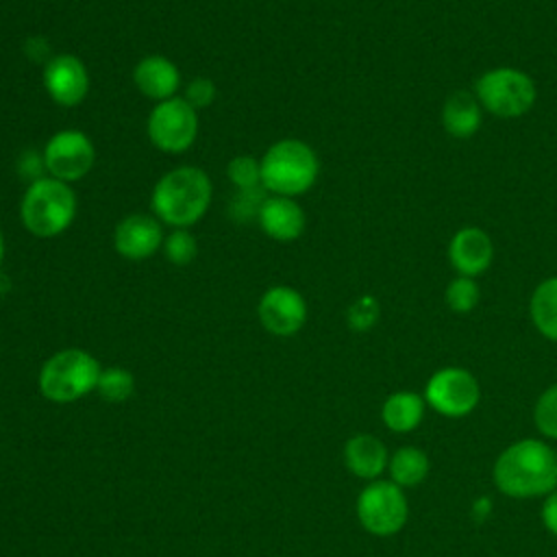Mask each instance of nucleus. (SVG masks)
I'll return each mask as SVG.
<instances>
[{
	"label": "nucleus",
	"instance_id": "obj_1",
	"mask_svg": "<svg viewBox=\"0 0 557 557\" xmlns=\"http://www.w3.org/2000/svg\"><path fill=\"white\" fill-rule=\"evenodd\" d=\"M492 479L509 498H544L557 490V453L544 440H518L500 450Z\"/></svg>",
	"mask_w": 557,
	"mask_h": 557
},
{
	"label": "nucleus",
	"instance_id": "obj_2",
	"mask_svg": "<svg viewBox=\"0 0 557 557\" xmlns=\"http://www.w3.org/2000/svg\"><path fill=\"white\" fill-rule=\"evenodd\" d=\"M211 178L196 165H178L165 172L152 189V215L172 228L196 224L211 205Z\"/></svg>",
	"mask_w": 557,
	"mask_h": 557
},
{
	"label": "nucleus",
	"instance_id": "obj_3",
	"mask_svg": "<svg viewBox=\"0 0 557 557\" xmlns=\"http://www.w3.org/2000/svg\"><path fill=\"white\" fill-rule=\"evenodd\" d=\"M76 209L78 200L70 183L41 176L26 187L20 202V220L30 235L50 239L70 228L76 218Z\"/></svg>",
	"mask_w": 557,
	"mask_h": 557
},
{
	"label": "nucleus",
	"instance_id": "obj_4",
	"mask_svg": "<svg viewBox=\"0 0 557 557\" xmlns=\"http://www.w3.org/2000/svg\"><path fill=\"white\" fill-rule=\"evenodd\" d=\"M261 163V187L274 196H300L309 191L320 174L315 150L302 139H281L272 144Z\"/></svg>",
	"mask_w": 557,
	"mask_h": 557
},
{
	"label": "nucleus",
	"instance_id": "obj_5",
	"mask_svg": "<svg viewBox=\"0 0 557 557\" xmlns=\"http://www.w3.org/2000/svg\"><path fill=\"white\" fill-rule=\"evenodd\" d=\"M472 91L483 111L498 120L522 117L535 107L537 100V85L533 76L511 65L485 70L476 78Z\"/></svg>",
	"mask_w": 557,
	"mask_h": 557
},
{
	"label": "nucleus",
	"instance_id": "obj_6",
	"mask_svg": "<svg viewBox=\"0 0 557 557\" xmlns=\"http://www.w3.org/2000/svg\"><path fill=\"white\" fill-rule=\"evenodd\" d=\"M98 359L83 348L54 352L39 370V392L52 403H74L96 389L100 379Z\"/></svg>",
	"mask_w": 557,
	"mask_h": 557
},
{
	"label": "nucleus",
	"instance_id": "obj_7",
	"mask_svg": "<svg viewBox=\"0 0 557 557\" xmlns=\"http://www.w3.org/2000/svg\"><path fill=\"white\" fill-rule=\"evenodd\" d=\"M359 524L379 537L396 535L409 518V503L403 487L389 479L370 481L357 496Z\"/></svg>",
	"mask_w": 557,
	"mask_h": 557
},
{
	"label": "nucleus",
	"instance_id": "obj_8",
	"mask_svg": "<svg viewBox=\"0 0 557 557\" xmlns=\"http://www.w3.org/2000/svg\"><path fill=\"white\" fill-rule=\"evenodd\" d=\"M424 403L444 418H463L472 413L481 400L476 376L459 366L435 370L424 385Z\"/></svg>",
	"mask_w": 557,
	"mask_h": 557
},
{
	"label": "nucleus",
	"instance_id": "obj_9",
	"mask_svg": "<svg viewBox=\"0 0 557 557\" xmlns=\"http://www.w3.org/2000/svg\"><path fill=\"white\" fill-rule=\"evenodd\" d=\"M146 131L157 150L168 154L185 152L198 137V111L183 96H174L154 104Z\"/></svg>",
	"mask_w": 557,
	"mask_h": 557
},
{
	"label": "nucleus",
	"instance_id": "obj_10",
	"mask_svg": "<svg viewBox=\"0 0 557 557\" xmlns=\"http://www.w3.org/2000/svg\"><path fill=\"white\" fill-rule=\"evenodd\" d=\"M96 163V148L91 139L78 128L54 133L44 148V165L52 178L74 183L89 174Z\"/></svg>",
	"mask_w": 557,
	"mask_h": 557
},
{
	"label": "nucleus",
	"instance_id": "obj_11",
	"mask_svg": "<svg viewBox=\"0 0 557 557\" xmlns=\"http://www.w3.org/2000/svg\"><path fill=\"white\" fill-rule=\"evenodd\" d=\"M257 313L268 333L289 337L296 335L307 322V300L289 285H274L261 294Z\"/></svg>",
	"mask_w": 557,
	"mask_h": 557
},
{
	"label": "nucleus",
	"instance_id": "obj_12",
	"mask_svg": "<svg viewBox=\"0 0 557 557\" xmlns=\"http://www.w3.org/2000/svg\"><path fill=\"white\" fill-rule=\"evenodd\" d=\"M163 224L148 213L124 215L113 231V248L128 261H144L163 246Z\"/></svg>",
	"mask_w": 557,
	"mask_h": 557
},
{
	"label": "nucleus",
	"instance_id": "obj_13",
	"mask_svg": "<svg viewBox=\"0 0 557 557\" xmlns=\"http://www.w3.org/2000/svg\"><path fill=\"white\" fill-rule=\"evenodd\" d=\"M446 257L457 274L479 278L494 261V242L481 226H461L450 237Z\"/></svg>",
	"mask_w": 557,
	"mask_h": 557
},
{
	"label": "nucleus",
	"instance_id": "obj_14",
	"mask_svg": "<svg viewBox=\"0 0 557 557\" xmlns=\"http://www.w3.org/2000/svg\"><path fill=\"white\" fill-rule=\"evenodd\" d=\"M44 87L61 107H76L89 91V74L85 63L74 54H57L44 65Z\"/></svg>",
	"mask_w": 557,
	"mask_h": 557
},
{
	"label": "nucleus",
	"instance_id": "obj_15",
	"mask_svg": "<svg viewBox=\"0 0 557 557\" xmlns=\"http://www.w3.org/2000/svg\"><path fill=\"white\" fill-rule=\"evenodd\" d=\"M261 231L276 242H294L307 226L305 209L289 196H268L257 211Z\"/></svg>",
	"mask_w": 557,
	"mask_h": 557
},
{
	"label": "nucleus",
	"instance_id": "obj_16",
	"mask_svg": "<svg viewBox=\"0 0 557 557\" xmlns=\"http://www.w3.org/2000/svg\"><path fill=\"white\" fill-rule=\"evenodd\" d=\"M133 83L146 98L163 102L178 94L181 72L168 57L148 54L137 61L133 70Z\"/></svg>",
	"mask_w": 557,
	"mask_h": 557
},
{
	"label": "nucleus",
	"instance_id": "obj_17",
	"mask_svg": "<svg viewBox=\"0 0 557 557\" xmlns=\"http://www.w3.org/2000/svg\"><path fill=\"white\" fill-rule=\"evenodd\" d=\"M387 446L372 433H357L344 444V463L359 479L376 481L387 470Z\"/></svg>",
	"mask_w": 557,
	"mask_h": 557
},
{
	"label": "nucleus",
	"instance_id": "obj_18",
	"mask_svg": "<svg viewBox=\"0 0 557 557\" xmlns=\"http://www.w3.org/2000/svg\"><path fill=\"white\" fill-rule=\"evenodd\" d=\"M483 107L474 91L457 89L446 96L442 104V126L455 139H470L483 124Z\"/></svg>",
	"mask_w": 557,
	"mask_h": 557
},
{
	"label": "nucleus",
	"instance_id": "obj_19",
	"mask_svg": "<svg viewBox=\"0 0 557 557\" xmlns=\"http://www.w3.org/2000/svg\"><path fill=\"white\" fill-rule=\"evenodd\" d=\"M424 396L411 389L389 394L381 407V420L392 433H411L424 420Z\"/></svg>",
	"mask_w": 557,
	"mask_h": 557
},
{
	"label": "nucleus",
	"instance_id": "obj_20",
	"mask_svg": "<svg viewBox=\"0 0 557 557\" xmlns=\"http://www.w3.org/2000/svg\"><path fill=\"white\" fill-rule=\"evenodd\" d=\"M529 318L544 339L557 344V276H548L533 287Z\"/></svg>",
	"mask_w": 557,
	"mask_h": 557
},
{
	"label": "nucleus",
	"instance_id": "obj_21",
	"mask_svg": "<svg viewBox=\"0 0 557 557\" xmlns=\"http://www.w3.org/2000/svg\"><path fill=\"white\" fill-rule=\"evenodd\" d=\"M431 470L429 455L418 446H400L389 455L387 472L389 481H394L398 487H418Z\"/></svg>",
	"mask_w": 557,
	"mask_h": 557
},
{
	"label": "nucleus",
	"instance_id": "obj_22",
	"mask_svg": "<svg viewBox=\"0 0 557 557\" xmlns=\"http://www.w3.org/2000/svg\"><path fill=\"white\" fill-rule=\"evenodd\" d=\"M444 302L453 313H470L481 302V287L472 276H453L444 289Z\"/></svg>",
	"mask_w": 557,
	"mask_h": 557
},
{
	"label": "nucleus",
	"instance_id": "obj_23",
	"mask_svg": "<svg viewBox=\"0 0 557 557\" xmlns=\"http://www.w3.org/2000/svg\"><path fill=\"white\" fill-rule=\"evenodd\" d=\"M96 392L107 403H124L135 392V376L126 368H120V366L104 368L100 372Z\"/></svg>",
	"mask_w": 557,
	"mask_h": 557
},
{
	"label": "nucleus",
	"instance_id": "obj_24",
	"mask_svg": "<svg viewBox=\"0 0 557 557\" xmlns=\"http://www.w3.org/2000/svg\"><path fill=\"white\" fill-rule=\"evenodd\" d=\"M533 424L546 440H557V383L548 385L533 405Z\"/></svg>",
	"mask_w": 557,
	"mask_h": 557
},
{
	"label": "nucleus",
	"instance_id": "obj_25",
	"mask_svg": "<svg viewBox=\"0 0 557 557\" xmlns=\"http://www.w3.org/2000/svg\"><path fill=\"white\" fill-rule=\"evenodd\" d=\"M226 176L228 181L239 189V191H248V189H257L261 187V163L255 157L248 154H239L235 159L228 161L226 165Z\"/></svg>",
	"mask_w": 557,
	"mask_h": 557
},
{
	"label": "nucleus",
	"instance_id": "obj_26",
	"mask_svg": "<svg viewBox=\"0 0 557 557\" xmlns=\"http://www.w3.org/2000/svg\"><path fill=\"white\" fill-rule=\"evenodd\" d=\"M163 252L174 265H187L198 255V242L187 228H174L163 239Z\"/></svg>",
	"mask_w": 557,
	"mask_h": 557
},
{
	"label": "nucleus",
	"instance_id": "obj_27",
	"mask_svg": "<svg viewBox=\"0 0 557 557\" xmlns=\"http://www.w3.org/2000/svg\"><path fill=\"white\" fill-rule=\"evenodd\" d=\"M379 318H381V305L372 294L359 296L357 300L350 302V307L346 311V322L357 333H366L372 326H376Z\"/></svg>",
	"mask_w": 557,
	"mask_h": 557
},
{
	"label": "nucleus",
	"instance_id": "obj_28",
	"mask_svg": "<svg viewBox=\"0 0 557 557\" xmlns=\"http://www.w3.org/2000/svg\"><path fill=\"white\" fill-rule=\"evenodd\" d=\"M215 94H218L215 83L211 78H207V76H198V78L187 83L183 98L198 111V109L209 107L215 100Z\"/></svg>",
	"mask_w": 557,
	"mask_h": 557
},
{
	"label": "nucleus",
	"instance_id": "obj_29",
	"mask_svg": "<svg viewBox=\"0 0 557 557\" xmlns=\"http://www.w3.org/2000/svg\"><path fill=\"white\" fill-rule=\"evenodd\" d=\"M540 518L544 529L557 537V490H553L550 494L544 496L542 507H540Z\"/></svg>",
	"mask_w": 557,
	"mask_h": 557
},
{
	"label": "nucleus",
	"instance_id": "obj_30",
	"mask_svg": "<svg viewBox=\"0 0 557 557\" xmlns=\"http://www.w3.org/2000/svg\"><path fill=\"white\" fill-rule=\"evenodd\" d=\"M4 248H7V244H4V235H2V231H0V263H2V259H4Z\"/></svg>",
	"mask_w": 557,
	"mask_h": 557
}]
</instances>
